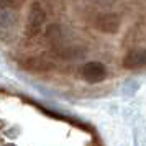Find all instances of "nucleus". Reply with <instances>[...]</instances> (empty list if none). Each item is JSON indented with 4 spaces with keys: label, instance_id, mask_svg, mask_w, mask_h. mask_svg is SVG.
<instances>
[{
    "label": "nucleus",
    "instance_id": "nucleus-2",
    "mask_svg": "<svg viewBox=\"0 0 146 146\" xmlns=\"http://www.w3.org/2000/svg\"><path fill=\"white\" fill-rule=\"evenodd\" d=\"M120 25H121V20H120L118 15H115V13H102L95 20V28L107 35L118 33Z\"/></svg>",
    "mask_w": 146,
    "mask_h": 146
},
{
    "label": "nucleus",
    "instance_id": "nucleus-5",
    "mask_svg": "<svg viewBox=\"0 0 146 146\" xmlns=\"http://www.w3.org/2000/svg\"><path fill=\"white\" fill-rule=\"evenodd\" d=\"M17 23V15L10 10H5V8H0V27L3 28H10Z\"/></svg>",
    "mask_w": 146,
    "mask_h": 146
},
{
    "label": "nucleus",
    "instance_id": "nucleus-3",
    "mask_svg": "<svg viewBox=\"0 0 146 146\" xmlns=\"http://www.w3.org/2000/svg\"><path fill=\"white\" fill-rule=\"evenodd\" d=\"M80 74L87 82L95 84V82H102L107 77V69L102 62H87L82 66Z\"/></svg>",
    "mask_w": 146,
    "mask_h": 146
},
{
    "label": "nucleus",
    "instance_id": "nucleus-6",
    "mask_svg": "<svg viewBox=\"0 0 146 146\" xmlns=\"http://www.w3.org/2000/svg\"><path fill=\"white\" fill-rule=\"evenodd\" d=\"M25 3V0H0V8L12 10V8H20Z\"/></svg>",
    "mask_w": 146,
    "mask_h": 146
},
{
    "label": "nucleus",
    "instance_id": "nucleus-1",
    "mask_svg": "<svg viewBox=\"0 0 146 146\" xmlns=\"http://www.w3.org/2000/svg\"><path fill=\"white\" fill-rule=\"evenodd\" d=\"M46 21V13L40 3H33L28 13L27 20V35L28 36H36L41 31V28Z\"/></svg>",
    "mask_w": 146,
    "mask_h": 146
},
{
    "label": "nucleus",
    "instance_id": "nucleus-7",
    "mask_svg": "<svg viewBox=\"0 0 146 146\" xmlns=\"http://www.w3.org/2000/svg\"><path fill=\"white\" fill-rule=\"evenodd\" d=\"M7 146H15V145H7Z\"/></svg>",
    "mask_w": 146,
    "mask_h": 146
},
{
    "label": "nucleus",
    "instance_id": "nucleus-4",
    "mask_svg": "<svg viewBox=\"0 0 146 146\" xmlns=\"http://www.w3.org/2000/svg\"><path fill=\"white\" fill-rule=\"evenodd\" d=\"M123 66L126 69H143L146 67V49H135L125 56Z\"/></svg>",
    "mask_w": 146,
    "mask_h": 146
}]
</instances>
